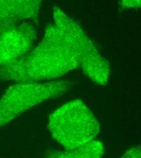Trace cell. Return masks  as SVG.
Masks as SVG:
<instances>
[{"mask_svg": "<svg viewBox=\"0 0 141 158\" xmlns=\"http://www.w3.org/2000/svg\"><path fill=\"white\" fill-rule=\"evenodd\" d=\"M43 0H0V34L27 20H37Z\"/></svg>", "mask_w": 141, "mask_h": 158, "instance_id": "5", "label": "cell"}, {"mask_svg": "<svg viewBox=\"0 0 141 158\" xmlns=\"http://www.w3.org/2000/svg\"><path fill=\"white\" fill-rule=\"evenodd\" d=\"M70 88L71 83L63 80L47 83L23 82L13 85L0 99V126L10 123L47 99L64 94Z\"/></svg>", "mask_w": 141, "mask_h": 158, "instance_id": "3", "label": "cell"}, {"mask_svg": "<svg viewBox=\"0 0 141 158\" xmlns=\"http://www.w3.org/2000/svg\"><path fill=\"white\" fill-rule=\"evenodd\" d=\"M37 39L33 25L23 22L0 34V66L15 61L31 52Z\"/></svg>", "mask_w": 141, "mask_h": 158, "instance_id": "4", "label": "cell"}, {"mask_svg": "<svg viewBox=\"0 0 141 158\" xmlns=\"http://www.w3.org/2000/svg\"><path fill=\"white\" fill-rule=\"evenodd\" d=\"M123 158H141V152L136 149H131L126 152Z\"/></svg>", "mask_w": 141, "mask_h": 158, "instance_id": "8", "label": "cell"}, {"mask_svg": "<svg viewBox=\"0 0 141 158\" xmlns=\"http://www.w3.org/2000/svg\"><path fill=\"white\" fill-rule=\"evenodd\" d=\"M53 14L54 23L46 28L43 39L33 51L0 66V80L41 82L80 67L93 81L107 74L109 62L98 52L81 26L57 6Z\"/></svg>", "mask_w": 141, "mask_h": 158, "instance_id": "1", "label": "cell"}, {"mask_svg": "<svg viewBox=\"0 0 141 158\" xmlns=\"http://www.w3.org/2000/svg\"><path fill=\"white\" fill-rule=\"evenodd\" d=\"M104 153V147L100 141L92 140L76 148L49 155L51 158H99Z\"/></svg>", "mask_w": 141, "mask_h": 158, "instance_id": "6", "label": "cell"}, {"mask_svg": "<svg viewBox=\"0 0 141 158\" xmlns=\"http://www.w3.org/2000/svg\"><path fill=\"white\" fill-rule=\"evenodd\" d=\"M48 128L52 136L69 150L95 138L100 130L98 121L81 100L68 102L49 117Z\"/></svg>", "mask_w": 141, "mask_h": 158, "instance_id": "2", "label": "cell"}, {"mask_svg": "<svg viewBox=\"0 0 141 158\" xmlns=\"http://www.w3.org/2000/svg\"><path fill=\"white\" fill-rule=\"evenodd\" d=\"M119 4L122 9H141V0H119Z\"/></svg>", "mask_w": 141, "mask_h": 158, "instance_id": "7", "label": "cell"}]
</instances>
